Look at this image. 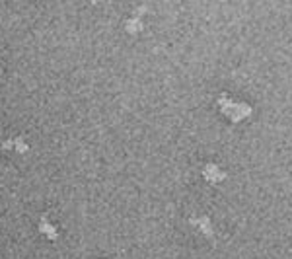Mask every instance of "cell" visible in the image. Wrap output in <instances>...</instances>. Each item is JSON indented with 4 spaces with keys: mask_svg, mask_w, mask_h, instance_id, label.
<instances>
[{
    "mask_svg": "<svg viewBox=\"0 0 292 259\" xmlns=\"http://www.w3.org/2000/svg\"><path fill=\"white\" fill-rule=\"evenodd\" d=\"M39 230H41L43 234H47L51 240L57 238V228H55V224H51L49 215H43V216H41V220H39Z\"/></svg>",
    "mask_w": 292,
    "mask_h": 259,
    "instance_id": "7a4b0ae2",
    "label": "cell"
},
{
    "mask_svg": "<svg viewBox=\"0 0 292 259\" xmlns=\"http://www.w3.org/2000/svg\"><path fill=\"white\" fill-rule=\"evenodd\" d=\"M2 148H4V150H16L18 154H24V152L30 150V146H28V142H26L24 136H18V138H12V140H6V142L2 144Z\"/></svg>",
    "mask_w": 292,
    "mask_h": 259,
    "instance_id": "6da1fadb",
    "label": "cell"
}]
</instances>
